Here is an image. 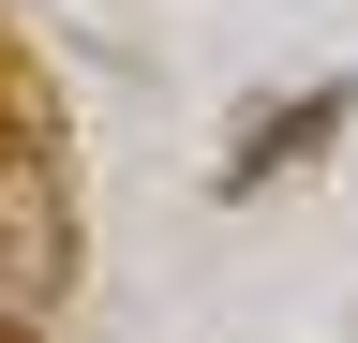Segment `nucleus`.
Masks as SVG:
<instances>
[{
	"mask_svg": "<svg viewBox=\"0 0 358 343\" xmlns=\"http://www.w3.org/2000/svg\"><path fill=\"white\" fill-rule=\"evenodd\" d=\"M329 135H343V90H284V105H254V135L209 164V194L239 209V194H268V180H284V164H313Z\"/></svg>",
	"mask_w": 358,
	"mask_h": 343,
	"instance_id": "f03ea898",
	"label": "nucleus"
},
{
	"mask_svg": "<svg viewBox=\"0 0 358 343\" xmlns=\"http://www.w3.org/2000/svg\"><path fill=\"white\" fill-rule=\"evenodd\" d=\"M75 298V194L45 135H0V343H30Z\"/></svg>",
	"mask_w": 358,
	"mask_h": 343,
	"instance_id": "f257e3e1",
	"label": "nucleus"
}]
</instances>
